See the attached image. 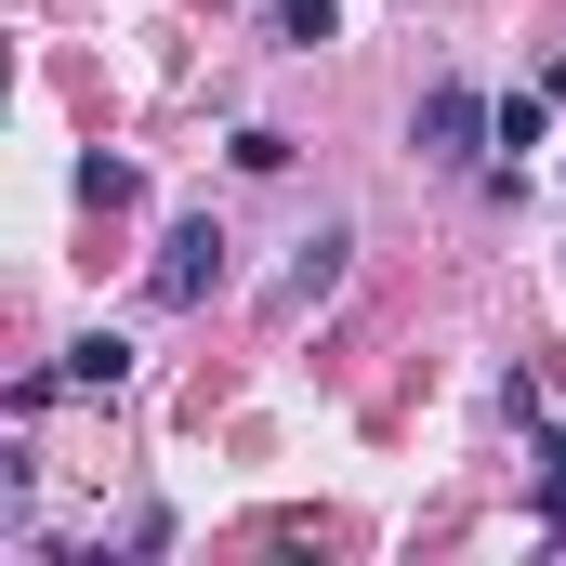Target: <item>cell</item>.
<instances>
[{"mask_svg":"<svg viewBox=\"0 0 566 566\" xmlns=\"http://www.w3.org/2000/svg\"><path fill=\"white\" fill-rule=\"evenodd\" d=\"M224 290V224H171L158 238V303H211Z\"/></svg>","mask_w":566,"mask_h":566,"instance_id":"2","label":"cell"},{"mask_svg":"<svg viewBox=\"0 0 566 566\" xmlns=\"http://www.w3.org/2000/svg\"><path fill=\"white\" fill-rule=\"evenodd\" d=\"M343 251H356V238H343V224H316V238H303V264H290V290H277L290 316H303V303H316V290L343 277Z\"/></svg>","mask_w":566,"mask_h":566,"instance_id":"4","label":"cell"},{"mask_svg":"<svg viewBox=\"0 0 566 566\" xmlns=\"http://www.w3.org/2000/svg\"><path fill=\"white\" fill-rule=\"evenodd\" d=\"M53 382H66V396H119V382H133V343H119V329H80Z\"/></svg>","mask_w":566,"mask_h":566,"instance_id":"3","label":"cell"},{"mask_svg":"<svg viewBox=\"0 0 566 566\" xmlns=\"http://www.w3.org/2000/svg\"><path fill=\"white\" fill-rule=\"evenodd\" d=\"M264 27H277L290 53H316V40H329V27H343V0H264Z\"/></svg>","mask_w":566,"mask_h":566,"instance_id":"5","label":"cell"},{"mask_svg":"<svg viewBox=\"0 0 566 566\" xmlns=\"http://www.w3.org/2000/svg\"><path fill=\"white\" fill-rule=\"evenodd\" d=\"M554 133V93H501V145H541Z\"/></svg>","mask_w":566,"mask_h":566,"instance_id":"7","label":"cell"},{"mask_svg":"<svg viewBox=\"0 0 566 566\" xmlns=\"http://www.w3.org/2000/svg\"><path fill=\"white\" fill-rule=\"evenodd\" d=\"M488 133H501V106H488V93H461V80H448V93H422V119H409V145H422V158H474Z\"/></svg>","mask_w":566,"mask_h":566,"instance_id":"1","label":"cell"},{"mask_svg":"<svg viewBox=\"0 0 566 566\" xmlns=\"http://www.w3.org/2000/svg\"><path fill=\"white\" fill-rule=\"evenodd\" d=\"M541 527H554V541H566V422L541 434Z\"/></svg>","mask_w":566,"mask_h":566,"instance_id":"6","label":"cell"}]
</instances>
